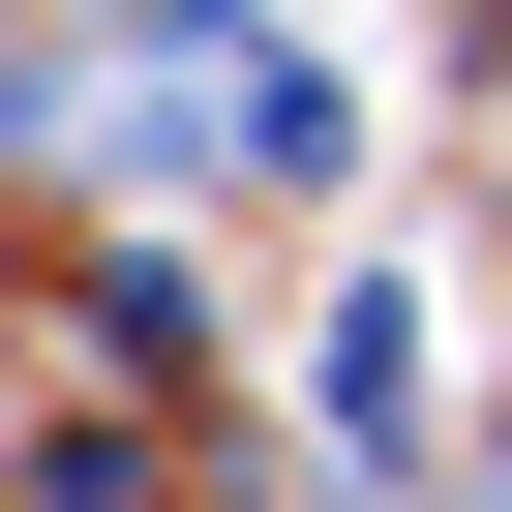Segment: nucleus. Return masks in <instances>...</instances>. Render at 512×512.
I'll list each match as a JSON object with an SVG mask.
<instances>
[{
	"label": "nucleus",
	"instance_id": "obj_1",
	"mask_svg": "<svg viewBox=\"0 0 512 512\" xmlns=\"http://www.w3.org/2000/svg\"><path fill=\"white\" fill-rule=\"evenodd\" d=\"M302 392H332V452H422V422H452V302H422V272H332Z\"/></svg>",
	"mask_w": 512,
	"mask_h": 512
}]
</instances>
